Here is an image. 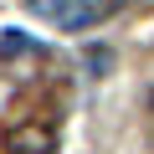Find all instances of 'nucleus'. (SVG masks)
I'll return each mask as SVG.
<instances>
[{
  "label": "nucleus",
  "mask_w": 154,
  "mask_h": 154,
  "mask_svg": "<svg viewBox=\"0 0 154 154\" xmlns=\"http://www.w3.org/2000/svg\"><path fill=\"white\" fill-rule=\"evenodd\" d=\"M36 11L57 21V31H88L108 16V5H88V0H36Z\"/></svg>",
  "instance_id": "nucleus-1"
},
{
  "label": "nucleus",
  "mask_w": 154,
  "mask_h": 154,
  "mask_svg": "<svg viewBox=\"0 0 154 154\" xmlns=\"http://www.w3.org/2000/svg\"><path fill=\"white\" fill-rule=\"evenodd\" d=\"M51 128H41V123H16L11 134H5V149L11 154H51Z\"/></svg>",
  "instance_id": "nucleus-2"
},
{
  "label": "nucleus",
  "mask_w": 154,
  "mask_h": 154,
  "mask_svg": "<svg viewBox=\"0 0 154 154\" xmlns=\"http://www.w3.org/2000/svg\"><path fill=\"white\" fill-rule=\"evenodd\" d=\"M36 51V41L26 36V31H5V36H0V57H5V62H16V57H31Z\"/></svg>",
  "instance_id": "nucleus-3"
},
{
  "label": "nucleus",
  "mask_w": 154,
  "mask_h": 154,
  "mask_svg": "<svg viewBox=\"0 0 154 154\" xmlns=\"http://www.w3.org/2000/svg\"><path fill=\"white\" fill-rule=\"evenodd\" d=\"M82 62H88V72H93V77H103V72L113 67V51H108V46H88V51H82Z\"/></svg>",
  "instance_id": "nucleus-4"
}]
</instances>
